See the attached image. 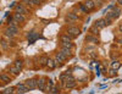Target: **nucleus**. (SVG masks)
I'll use <instances>...</instances> for the list:
<instances>
[{
  "label": "nucleus",
  "mask_w": 122,
  "mask_h": 94,
  "mask_svg": "<svg viewBox=\"0 0 122 94\" xmlns=\"http://www.w3.org/2000/svg\"><path fill=\"white\" fill-rule=\"evenodd\" d=\"M60 48H66V49H73V43L71 42V37L67 33H64L60 36Z\"/></svg>",
  "instance_id": "obj_1"
},
{
  "label": "nucleus",
  "mask_w": 122,
  "mask_h": 94,
  "mask_svg": "<svg viewBox=\"0 0 122 94\" xmlns=\"http://www.w3.org/2000/svg\"><path fill=\"white\" fill-rule=\"evenodd\" d=\"M65 33H67V34L71 37V39H72V38H77V37L81 34V28L77 27L75 23L68 25V26L66 27V32H65Z\"/></svg>",
  "instance_id": "obj_2"
},
{
  "label": "nucleus",
  "mask_w": 122,
  "mask_h": 94,
  "mask_svg": "<svg viewBox=\"0 0 122 94\" xmlns=\"http://www.w3.org/2000/svg\"><path fill=\"white\" fill-rule=\"evenodd\" d=\"M120 15H121V7L120 6H112L110 11L106 12L105 17H107L111 21H115V20H117L120 17Z\"/></svg>",
  "instance_id": "obj_3"
},
{
  "label": "nucleus",
  "mask_w": 122,
  "mask_h": 94,
  "mask_svg": "<svg viewBox=\"0 0 122 94\" xmlns=\"http://www.w3.org/2000/svg\"><path fill=\"white\" fill-rule=\"evenodd\" d=\"M64 87L67 88V89H72V88L76 87V79L72 77V75H70V76H67V77L65 78V81H64Z\"/></svg>",
  "instance_id": "obj_4"
},
{
  "label": "nucleus",
  "mask_w": 122,
  "mask_h": 94,
  "mask_svg": "<svg viewBox=\"0 0 122 94\" xmlns=\"http://www.w3.org/2000/svg\"><path fill=\"white\" fill-rule=\"evenodd\" d=\"M84 42L86 43H88V44H94V45H97V44H99V38H98V36H94V34H87L86 36V38H84Z\"/></svg>",
  "instance_id": "obj_5"
},
{
  "label": "nucleus",
  "mask_w": 122,
  "mask_h": 94,
  "mask_svg": "<svg viewBox=\"0 0 122 94\" xmlns=\"http://www.w3.org/2000/svg\"><path fill=\"white\" fill-rule=\"evenodd\" d=\"M78 20H79V17H78V15H77L76 12L70 11V12L66 14V21H67V23H68V25L75 23L76 21H78Z\"/></svg>",
  "instance_id": "obj_6"
},
{
  "label": "nucleus",
  "mask_w": 122,
  "mask_h": 94,
  "mask_svg": "<svg viewBox=\"0 0 122 94\" xmlns=\"http://www.w3.org/2000/svg\"><path fill=\"white\" fill-rule=\"evenodd\" d=\"M15 12L22 14V15H28L29 14V10L27 9V6H25V5H22L21 3H20L18 5L15 6Z\"/></svg>",
  "instance_id": "obj_7"
},
{
  "label": "nucleus",
  "mask_w": 122,
  "mask_h": 94,
  "mask_svg": "<svg viewBox=\"0 0 122 94\" xmlns=\"http://www.w3.org/2000/svg\"><path fill=\"white\" fill-rule=\"evenodd\" d=\"M15 89H17V93L18 94H25V93H28L30 89L25 84V82H21V83H18V84L16 86V88Z\"/></svg>",
  "instance_id": "obj_8"
},
{
  "label": "nucleus",
  "mask_w": 122,
  "mask_h": 94,
  "mask_svg": "<svg viewBox=\"0 0 122 94\" xmlns=\"http://www.w3.org/2000/svg\"><path fill=\"white\" fill-rule=\"evenodd\" d=\"M45 86H46V78L45 77H40L37 79V88L42 92H45Z\"/></svg>",
  "instance_id": "obj_9"
},
{
  "label": "nucleus",
  "mask_w": 122,
  "mask_h": 94,
  "mask_svg": "<svg viewBox=\"0 0 122 94\" xmlns=\"http://www.w3.org/2000/svg\"><path fill=\"white\" fill-rule=\"evenodd\" d=\"M25 84L30 89V90H34L37 88V78H29L27 81H25Z\"/></svg>",
  "instance_id": "obj_10"
},
{
  "label": "nucleus",
  "mask_w": 122,
  "mask_h": 94,
  "mask_svg": "<svg viewBox=\"0 0 122 94\" xmlns=\"http://www.w3.org/2000/svg\"><path fill=\"white\" fill-rule=\"evenodd\" d=\"M55 62H56V67H59V66H61L64 64V62L66 61V57L61 54V53H56V55H55Z\"/></svg>",
  "instance_id": "obj_11"
},
{
  "label": "nucleus",
  "mask_w": 122,
  "mask_h": 94,
  "mask_svg": "<svg viewBox=\"0 0 122 94\" xmlns=\"http://www.w3.org/2000/svg\"><path fill=\"white\" fill-rule=\"evenodd\" d=\"M14 20H15V22L16 23H25V21H26V15H22V14H18V12H15L12 15Z\"/></svg>",
  "instance_id": "obj_12"
},
{
  "label": "nucleus",
  "mask_w": 122,
  "mask_h": 94,
  "mask_svg": "<svg viewBox=\"0 0 122 94\" xmlns=\"http://www.w3.org/2000/svg\"><path fill=\"white\" fill-rule=\"evenodd\" d=\"M10 32H11L14 36H16V34H18V32H20V27L17 26V23H12V25H7V27H6Z\"/></svg>",
  "instance_id": "obj_13"
},
{
  "label": "nucleus",
  "mask_w": 122,
  "mask_h": 94,
  "mask_svg": "<svg viewBox=\"0 0 122 94\" xmlns=\"http://www.w3.org/2000/svg\"><path fill=\"white\" fill-rule=\"evenodd\" d=\"M83 4L86 5V7L89 10V11H93V10H95V9H97V6H95V3H94V0H84V1H83Z\"/></svg>",
  "instance_id": "obj_14"
},
{
  "label": "nucleus",
  "mask_w": 122,
  "mask_h": 94,
  "mask_svg": "<svg viewBox=\"0 0 122 94\" xmlns=\"http://www.w3.org/2000/svg\"><path fill=\"white\" fill-rule=\"evenodd\" d=\"M59 53H61L66 59H70V57H72L73 53L71 51V49H66V48H60V51Z\"/></svg>",
  "instance_id": "obj_15"
},
{
  "label": "nucleus",
  "mask_w": 122,
  "mask_h": 94,
  "mask_svg": "<svg viewBox=\"0 0 122 94\" xmlns=\"http://www.w3.org/2000/svg\"><path fill=\"white\" fill-rule=\"evenodd\" d=\"M20 72H21V71H20L14 64L12 65H10L9 66V68H7V73H10V75H12V76H17L18 73H20Z\"/></svg>",
  "instance_id": "obj_16"
},
{
  "label": "nucleus",
  "mask_w": 122,
  "mask_h": 94,
  "mask_svg": "<svg viewBox=\"0 0 122 94\" xmlns=\"http://www.w3.org/2000/svg\"><path fill=\"white\" fill-rule=\"evenodd\" d=\"M0 81L7 84V83H10L12 79H11V77H10V75L7 73V72H4V73H0Z\"/></svg>",
  "instance_id": "obj_17"
},
{
  "label": "nucleus",
  "mask_w": 122,
  "mask_h": 94,
  "mask_svg": "<svg viewBox=\"0 0 122 94\" xmlns=\"http://www.w3.org/2000/svg\"><path fill=\"white\" fill-rule=\"evenodd\" d=\"M38 62H39L40 66L45 67V66H46V62H48V56H46L45 54H44V55H40V56L38 57Z\"/></svg>",
  "instance_id": "obj_18"
},
{
  "label": "nucleus",
  "mask_w": 122,
  "mask_h": 94,
  "mask_svg": "<svg viewBox=\"0 0 122 94\" xmlns=\"http://www.w3.org/2000/svg\"><path fill=\"white\" fill-rule=\"evenodd\" d=\"M93 26H95L98 29H103V28H105V22H104V18H99V20H97V21H95V23H94Z\"/></svg>",
  "instance_id": "obj_19"
},
{
  "label": "nucleus",
  "mask_w": 122,
  "mask_h": 94,
  "mask_svg": "<svg viewBox=\"0 0 122 94\" xmlns=\"http://www.w3.org/2000/svg\"><path fill=\"white\" fill-rule=\"evenodd\" d=\"M14 65H15L20 71H21V70L23 68V61H22V60H15V61H14Z\"/></svg>",
  "instance_id": "obj_20"
},
{
  "label": "nucleus",
  "mask_w": 122,
  "mask_h": 94,
  "mask_svg": "<svg viewBox=\"0 0 122 94\" xmlns=\"http://www.w3.org/2000/svg\"><path fill=\"white\" fill-rule=\"evenodd\" d=\"M46 66H48V67H50V68H55V67H56V62H55V60H53V59H49V57H48Z\"/></svg>",
  "instance_id": "obj_21"
},
{
  "label": "nucleus",
  "mask_w": 122,
  "mask_h": 94,
  "mask_svg": "<svg viewBox=\"0 0 122 94\" xmlns=\"http://www.w3.org/2000/svg\"><path fill=\"white\" fill-rule=\"evenodd\" d=\"M120 66H121V64H120V61H117V60H114L112 62H111V68H114V70H120Z\"/></svg>",
  "instance_id": "obj_22"
},
{
  "label": "nucleus",
  "mask_w": 122,
  "mask_h": 94,
  "mask_svg": "<svg viewBox=\"0 0 122 94\" xmlns=\"http://www.w3.org/2000/svg\"><path fill=\"white\" fill-rule=\"evenodd\" d=\"M78 7H79V11L82 12V14H88V12H89V10H88V9L86 7V5H84L83 3H81Z\"/></svg>",
  "instance_id": "obj_23"
},
{
  "label": "nucleus",
  "mask_w": 122,
  "mask_h": 94,
  "mask_svg": "<svg viewBox=\"0 0 122 94\" xmlns=\"http://www.w3.org/2000/svg\"><path fill=\"white\" fill-rule=\"evenodd\" d=\"M99 31H100V29H98L95 26H92V27H90V29H89V32H90V34L99 36Z\"/></svg>",
  "instance_id": "obj_24"
},
{
  "label": "nucleus",
  "mask_w": 122,
  "mask_h": 94,
  "mask_svg": "<svg viewBox=\"0 0 122 94\" xmlns=\"http://www.w3.org/2000/svg\"><path fill=\"white\" fill-rule=\"evenodd\" d=\"M54 86V81L53 79H46V86H45V92H48L50 88Z\"/></svg>",
  "instance_id": "obj_25"
},
{
  "label": "nucleus",
  "mask_w": 122,
  "mask_h": 94,
  "mask_svg": "<svg viewBox=\"0 0 122 94\" xmlns=\"http://www.w3.org/2000/svg\"><path fill=\"white\" fill-rule=\"evenodd\" d=\"M0 45H1V48H3L4 50H6L7 47H9V43H7L5 39H1V40H0Z\"/></svg>",
  "instance_id": "obj_26"
},
{
  "label": "nucleus",
  "mask_w": 122,
  "mask_h": 94,
  "mask_svg": "<svg viewBox=\"0 0 122 94\" xmlns=\"http://www.w3.org/2000/svg\"><path fill=\"white\" fill-rule=\"evenodd\" d=\"M4 36H5L6 38H14V37H15V36H14V34H12L11 32H10V31H9L7 28H6V29L4 31Z\"/></svg>",
  "instance_id": "obj_27"
},
{
  "label": "nucleus",
  "mask_w": 122,
  "mask_h": 94,
  "mask_svg": "<svg viewBox=\"0 0 122 94\" xmlns=\"http://www.w3.org/2000/svg\"><path fill=\"white\" fill-rule=\"evenodd\" d=\"M94 3H95V6L97 7H101V6L105 4V0H94Z\"/></svg>",
  "instance_id": "obj_28"
},
{
  "label": "nucleus",
  "mask_w": 122,
  "mask_h": 94,
  "mask_svg": "<svg viewBox=\"0 0 122 94\" xmlns=\"http://www.w3.org/2000/svg\"><path fill=\"white\" fill-rule=\"evenodd\" d=\"M21 4L25 5V6H28V7L32 6V5H30V0H21Z\"/></svg>",
  "instance_id": "obj_29"
},
{
  "label": "nucleus",
  "mask_w": 122,
  "mask_h": 94,
  "mask_svg": "<svg viewBox=\"0 0 122 94\" xmlns=\"http://www.w3.org/2000/svg\"><path fill=\"white\" fill-rule=\"evenodd\" d=\"M15 92V88H7V89H5V90H3V93H5V94H10V93H14Z\"/></svg>",
  "instance_id": "obj_30"
},
{
  "label": "nucleus",
  "mask_w": 122,
  "mask_h": 94,
  "mask_svg": "<svg viewBox=\"0 0 122 94\" xmlns=\"http://www.w3.org/2000/svg\"><path fill=\"white\" fill-rule=\"evenodd\" d=\"M30 5L32 6H37V5H40V3L38 0H30Z\"/></svg>",
  "instance_id": "obj_31"
},
{
  "label": "nucleus",
  "mask_w": 122,
  "mask_h": 94,
  "mask_svg": "<svg viewBox=\"0 0 122 94\" xmlns=\"http://www.w3.org/2000/svg\"><path fill=\"white\" fill-rule=\"evenodd\" d=\"M93 49H94V44H93V45H89V47H86V48H84V50H86V51H88V53H89L90 50H93Z\"/></svg>",
  "instance_id": "obj_32"
},
{
  "label": "nucleus",
  "mask_w": 122,
  "mask_h": 94,
  "mask_svg": "<svg viewBox=\"0 0 122 94\" xmlns=\"http://www.w3.org/2000/svg\"><path fill=\"white\" fill-rule=\"evenodd\" d=\"M110 75H111V76H115V75H116V70L111 68V70H110Z\"/></svg>",
  "instance_id": "obj_33"
},
{
  "label": "nucleus",
  "mask_w": 122,
  "mask_h": 94,
  "mask_svg": "<svg viewBox=\"0 0 122 94\" xmlns=\"http://www.w3.org/2000/svg\"><path fill=\"white\" fill-rule=\"evenodd\" d=\"M116 1H117V5H118V6L122 5V0H116Z\"/></svg>",
  "instance_id": "obj_34"
},
{
  "label": "nucleus",
  "mask_w": 122,
  "mask_h": 94,
  "mask_svg": "<svg viewBox=\"0 0 122 94\" xmlns=\"http://www.w3.org/2000/svg\"><path fill=\"white\" fill-rule=\"evenodd\" d=\"M38 1H39L40 4H42V3H44V1H45V0H38Z\"/></svg>",
  "instance_id": "obj_35"
},
{
  "label": "nucleus",
  "mask_w": 122,
  "mask_h": 94,
  "mask_svg": "<svg viewBox=\"0 0 122 94\" xmlns=\"http://www.w3.org/2000/svg\"><path fill=\"white\" fill-rule=\"evenodd\" d=\"M0 40H1V39H0Z\"/></svg>",
  "instance_id": "obj_36"
}]
</instances>
